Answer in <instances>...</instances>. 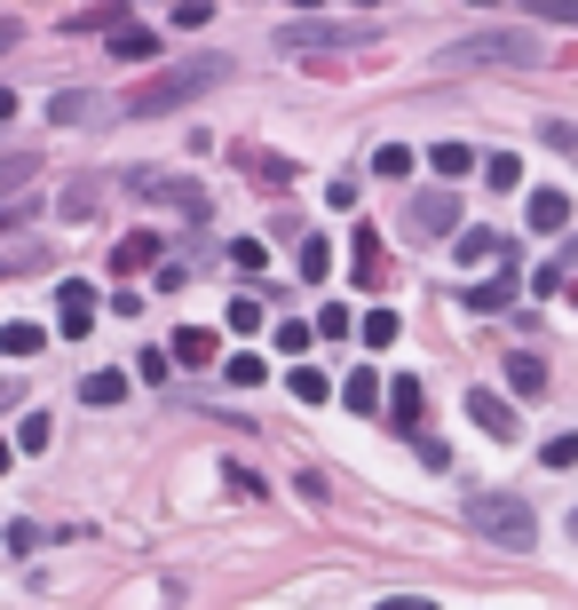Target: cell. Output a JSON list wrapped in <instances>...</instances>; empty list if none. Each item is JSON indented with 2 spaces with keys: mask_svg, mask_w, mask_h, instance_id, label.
Instances as JSON below:
<instances>
[{
  "mask_svg": "<svg viewBox=\"0 0 578 610\" xmlns=\"http://www.w3.org/2000/svg\"><path fill=\"white\" fill-rule=\"evenodd\" d=\"M467 421L484 436H499V445H516V404H507L499 389H467Z\"/></svg>",
  "mask_w": 578,
  "mask_h": 610,
  "instance_id": "30bf717a",
  "label": "cell"
},
{
  "mask_svg": "<svg viewBox=\"0 0 578 610\" xmlns=\"http://www.w3.org/2000/svg\"><path fill=\"white\" fill-rule=\"evenodd\" d=\"M112 104H104V95H88V88H72V95H56V104H48V119L56 127H88V119H104Z\"/></svg>",
  "mask_w": 578,
  "mask_h": 610,
  "instance_id": "5bb4252c",
  "label": "cell"
},
{
  "mask_svg": "<svg viewBox=\"0 0 578 610\" xmlns=\"http://www.w3.org/2000/svg\"><path fill=\"white\" fill-rule=\"evenodd\" d=\"M539 460H547V468H578V436H570V428L547 436V445H539Z\"/></svg>",
  "mask_w": 578,
  "mask_h": 610,
  "instance_id": "74e56055",
  "label": "cell"
},
{
  "mask_svg": "<svg viewBox=\"0 0 578 610\" xmlns=\"http://www.w3.org/2000/svg\"><path fill=\"white\" fill-rule=\"evenodd\" d=\"M207 16H215V0H175V24H183V32H198Z\"/></svg>",
  "mask_w": 578,
  "mask_h": 610,
  "instance_id": "60d3db41",
  "label": "cell"
},
{
  "mask_svg": "<svg viewBox=\"0 0 578 610\" xmlns=\"http://www.w3.org/2000/svg\"><path fill=\"white\" fill-rule=\"evenodd\" d=\"M317 333H325V342H349V333H357V310H342V301H325V310H317Z\"/></svg>",
  "mask_w": 578,
  "mask_h": 610,
  "instance_id": "d6a6232c",
  "label": "cell"
},
{
  "mask_svg": "<svg viewBox=\"0 0 578 610\" xmlns=\"http://www.w3.org/2000/svg\"><path fill=\"white\" fill-rule=\"evenodd\" d=\"M56 333H63V342H88V333H95V286L88 278L56 286Z\"/></svg>",
  "mask_w": 578,
  "mask_h": 610,
  "instance_id": "ba28073f",
  "label": "cell"
},
{
  "mask_svg": "<svg viewBox=\"0 0 578 610\" xmlns=\"http://www.w3.org/2000/svg\"><path fill=\"white\" fill-rule=\"evenodd\" d=\"M95 215V183H80V191H63V222H88Z\"/></svg>",
  "mask_w": 578,
  "mask_h": 610,
  "instance_id": "ab89813d",
  "label": "cell"
},
{
  "mask_svg": "<svg viewBox=\"0 0 578 610\" xmlns=\"http://www.w3.org/2000/svg\"><path fill=\"white\" fill-rule=\"evenodd\" d=\"M246 166L262 183H293V159H278V151H246Z\"/></svg>",
  "mask_w": 578,
  "mask_h": 610,
  "instance_id": "d590c367",
  "label": "cell"
},
{
  "mask_svg": "<svg viewBox=\"0 0 578 610\" xmlns=\"http://www.w3.org/2000/svg\"><path fill=\"white\" fill-rule=\"evenodd\" d=\"M396 333H404V318H396V310H365V318H357V342H365V349H389Z\"/></svg>",
  "mask_w": 578,
  "mask_h": 610,
  "instance_id": "603a6c76",
  "label": "cell"
},
{
  "mask_svg": "<svg viewBox=\"0 0 578 610\" xmlns=\"http://www.w3.org/2000/svg\"><path fill=\"white\" fill-rule=\"evenodd\" d=\"M365 48H381L372 16H293L278 32V56H365Z\"/></svg>",
  "mask_w": 578,
  "mask_h": 610,
  "instance_id": "3957f363",
  "label": "cell"
},
{
  "mask_svg": "<svg viewBox=\"0 0 578 610\" xmlns=\"http://www.w3.org/2000/svg\"><path fill=\"white\" fill-rule=\"evenodd\" d=\"M286 389H293L301 404H325V389H333V381H325L317 365H293V372H286Z\"/></svg>",
  "mask_w": 578,
  "mask_h": 610,
  "instance_id": "f546056e",
  "label": "cell"
},
{
  "mask_svg": "<svg viewBox=\"0 0 578 610\" xmlns=\"http://www.w3.org/2000/svg\"><path fill=\"white\" fill-rule=\"evenodd\" d=\"M404 230L413 239H460V191H413V207H404Z\"/></svg>",
  "mask_w": 578,
  "mask_h": 610,
  "instance_id": "5b68a950",
  "label": "cell"
},
{
  "mask_svg": "<svg viewBox=\"0 0 578 610\" xmlns=\"http://www.w3.org/2000/svg\"><path fill=\"white\" fill-rule=\"evenodd\" d=\"M119 396H127V372H112V365H95L88 381H80V404H95V413H112Z\"/></svg>",
  "mask_w": 578,
  "mask_h": 610,
  "instance_id": "2e32d148",
  "label": "cell"
},
{
  "mask_svg": "<svg viewBox=\"0 0 578 610\" xmlns=\"http://www.w3.org/2000/svg\"><path fill=\"white\" fill-rule=\"evenodd\" d=\"M222 254H230V269H238V278H262V262H269V246H262V239H230Z\"/></svg>",
  "mask_w": 578,
  "mask_h": 610,
  "instance_id": "f1b7e54d",
  "label": "cell"
},
{
  "mask_svg": "<svg viewBox=\"0 0 578 610\" xmlns=\"http://www.w3.org/2000/svg\"><path fill=\"white\" fill-rule=\"evenodd\" d=\"M460 523L475 531V539H492V548H507V555H523L531 539H539V516L523 499H507V492H475L467 507H460Z\"/></svg>",
  "mask_w": 578,
  "mask_h": 610,
  "instance_id": "277c9868",
  "label": "cell"
},
{
  "mask_svg": "<svg viewBox=\"0 0 578 610\" xmlns=\"http://www.w3.org/2000/svg\"><path fill=\"white\" fill-rule=\"evenodd\" d=\"M32 262H41V246H32L16 222H0V278H9V269H32Z\"/></svg>",
  "mask_w": 578,
  "mask_h": 610,
  "instance_id": "ffe728a7",
  "label": "cell"
},
{
  "mask_svg": "<svg viewBox=\"0 0 578 610\" xmlns=\"http://www.w3.org/2000/svg\"><path fill=\"white\" fill-rule=\"evenodd\" d=\"M460 301H467V310H516V269H507V278H492V286H467Z\"/></svg>",
  "mask_w": 578,
  "mask_h": 610,
  "instance_id": "cb8c5ba5",
  "label": "cell"
},
{
  "mask_svg": "<svg viewBox=\"0 0 578 610\" xmlns=\"http://www.w3.org/2000/svg\"><path fill=\"white\" fill-rule=\"evenodd\" d=\"M48 413H24V428H16V452H48Z\"/></svg>",
  "mask_w": 578,
  "mask_h": 610,
  "instance_id": "8d00e7d4",
  "label": "cell"
},
{
  "mask_svg": "<svg viewBox=\"0 0 578 610\" xmlns=\"http://www.w3.org/2000/svg\"><path fill=\"white\" fill-rule=\"evenodd\" d=\"M523 222L539 230V239H555V230L570 222V191H531V207H523Z\"/></svg>",
  "mask_w": 578,
  "mask_h": 610,
  "instance_id": "7c38bea8",
  "label": "cell"
},
{
  "mask_svg": "<svg viewBox=\"0 0 578 610\" xmlns=\"http://www.w3.org/2000/svg\"><path fill=\"white\" fill-rule=\"evenodd\" d=\"M357 9H381V0H357Z\"/></svg>",
  "mask_w": 578,
  "mask_h": 610,
  "instance_id": "681fc988",
  "label": "cell"
},
{
  "mask_svg": "<svg viewBox=\"0 0 578 610\" xmlns=\"http://www.w3.org/2000/svg\"><path fill=\"white\" fill-rule=\"evenodd\" d=\"M159 254H166V246L151 239V230H135V239H119V246H112V278H135V269H159Z\"/></svg>",
  "mask_w": 578,
  "mask_h": 610,
  "instance_id": "8fae6325",
  "label": "cell"
},
{
  "mask_svg": "<svg viewBox=\"0 0 578 610\" xmlns=\"http://www.w3.org/2000/svg\"><path fill=\"white\" fill-rule=\"evenodd\" d=\"M230 333H262V301H254V294L230 301Z\"/></svg>",
  "mask_w": 578,
  "mask_h": 610,
  "instance_id": "f35d334b",
  "label": "cell"
},
{
  "mask_svg": "<svg viewBox=\"0 0 578 610\" xmlns=\"http://www.w3.org/2000/svg\"><path fill=\"white\" fill-rule=\"evenodd\" d=\"M349 278H357L365 294L389 286V254H381V230H372V222H357V239H349Z\"/></svg>",
  "mask_w": 578,
  "mask_h": 610,
  "instance_id": "9c48e42d",
  "label": "cell"
},
{
  "mask_svg": "<svg viewBox=\"0 0 578 610\" xmlns=\"http://www.w3.org/2000/svg\"><path fill=\"white\" fill-rule=\"evenodd\" d=\"M428 166H436V175H444V183H460V175H475V166H484V159H475L467 143H436V151H428Z\"/></svg>",
  "mask_w": 578,
  "mask_h": 610,
  "instance_id": "7402d4cb",
  "label": "cell"
},
{
  "mask_svg": "<svg viewBox=\"0 0 578 610\" xmlns=\"http://www.w3.org/2000/svg\"><path fill=\"white\" fill-rule=\"evenodd\" d=\"M484 183H492V191H523V159H516V151H492V159H484Z\"/></svg>",
  "mask_w": 578,
  "mask_h": 610,
  "instance_id": "83f0119b",
  "label": "cell"
},
{
  "mask_svg": "<svg viewBox=\"0 0 578 610\" xmlns=\"http://www.w3.org/2000/svg\"><path fill=\"white\" fill-rule=\"evenodd\" d=\"M460 269H492V262H507V239L499 230H460V254H452Z\"/></svg>",
  "mask_w": 578,
  "mask_h": 610,
  "instance_id": "4fadbf2b",
  "label": "cell"
},
{
  "mask_svg": "<svg viewBox=\"0 0 578 610\" xmlns=\"http://www.w3.org/2000/svg\"><path fill=\"white\" fill-rule=\"evenodd\" d=\"M127 24V0H95V9L72 16V32H119Z\"/></svg>",
  "mask_w": 578,
  "mask_h": 610,
  "instance_id": "484cf974",
  "label": "cell"
},
{
  "mask_svg": "<svg viewBox=\"0 0 578 610\" xmlns=\"http://www.w3.org/2000/svg\"><path fill=\"white\" fill-rule=\"evenodd\" d=\"M523 16H539V24H578V0H516Z\"/></svg>",
  "mask_w": 578,
  "mask_h": 610,
  "instance_id": "1f68e13d",
  "label": "cell"
},
{
  "mask_svg": "<svg viewBox=\"0 0 578 610\" xmlns=\"http://www.w3.org/2000/svg\"><path fill=\"white\" fill-rule=\"evenodd\" d=\"M301 9H317V0H301Z\"/></svg>",
  "mask_w": 578,
  "mask_h": 610,
  "instance_id": "816d5d0a",
  "label": "cell"
},
{
  "mask_svg": "<svg viewBox=\"0 0 578 610\" xmlns=\"http://www.w3.org/2000/svg\"><path fill=\"white\" fill-rule=\"evenodd\" d=\"M230 80V56H198V64H166V72H151L143 88H127L119 95V112L127 119H166V112H183V104H198L207 88H222Z\"/></svg>",
  "mask_w": 578,
  "mask_h": 610,
  "instance_id": "6da1fadb",
  "label": "cell"
},
{
  "mask_svg": "<svg viewBox=\"0 0 578 610\" xmlns=\"http://www.w3.org/2000/svg\"><path fill=\"white\" fill-rule=\"evenodd\" d=\"M301 278H310V286L333 278V246H325V239H301Z\"/></svg>",
  "mask_w": 578,
  "mask_h": 610,
  "instance_id": "4dcf8cb0",
  "label": "cell"
},
{
  "mask_svg": "<svg viewBox=\"0 0 578 610\" xmlns=\"http://www.w3.org/2000/svg\"><path fill=\"white\" fill-rule=\"evenodd\" d=\"M166 349H175V365H190V372H207V365L222 357L207 325H183V333H175V342H166Z\"/></svg>",
  "mask_w": 578,
  "mask_h": 610,
  "instance_id": "9a60e30c",
  "label": "cell"
},
{
  "mask_svg": "<svg viewBox=\"0 0 578 610\" xmlns=\"http://www.w3.org/2000/svg\"><path fill=\"white\" fill-rule=\"evenodd\" d=\"M166 365H175V349H143V357H135V372H143V381H166Z\"/></svg>",
  "mask_w": 578,
  "mask_h": 610,
  "instance_id": "b9f144b4",
  "label": "cell"
},
{
  "mask_svg": "<svg viewBox=\"0 0 578 610\" xmlns=\"http://www.w3.org/2000/svg\"><path fill=\"white\" fill-rule=\"evenodd\" d=\"M475 9H499V0H475Z\"/></svg>",
  "mask_w": 578,
  "mask_h": 610,
  "instance_id": "f907efd6",
  "label": "cell"
},
{
  "mask_svg": "<svg viewBox=\"0 0 578 610\" xmlns=\"http://www.w3.org/2000/svg\"><path fill=\"white\" fill-rule=\"evenodd\" d=\"M420 404H428L420 381H396V389H389V421H396L404 436H420Z\"/></svg>",
  "mask_w": 578,
  "mask_h": 610,
  "instance_id": "d6986e66",
  "label": "cell"
},
{
  "mask_svg": "<svg viewBox=\"0 0 578 610\" xmlns=\"http://www.w3.org/2000/svg\"><path fill=\"white\" fill-rule=\"evenodd\" d=\"M135 198H151V207H175V215H190V222H207V215H215L198 183H183V175H159V166H143V175H135Z\"/></svg>",
  "mask_w": 578,
  "mask_h": 610,
  "instance_id": "8992f818",
  "label": "cell"
},
{
  "mask_svg": "<svg viewBox=\"0 0 578 610\" xmlns=\"http://www.w3.org/2000/svg\"><path fill=\"white\" fill-rule=\"evenodd\" d=\"M310 333H317V318H286L278 333H269V342H278L286 357H301V349H310Z\"/></svg>",
  "mask_w": 578,
  "mask_h": 610,
  "instance_id": "836d02e7",
  "label": "cell"
},
{
  "mask_svg": "<svg viewBox=\"0 0 578 610\" xmlns=\"http://www.w3.org/2000/svg\"><path fill=\"white\" fill-rule=\"evenodd\" d=\"M112 56H119V64H151V56H159V32H151V24H119V32H112Z\"/></svg>",
  "mask_w": 578,
  "mask_h": 610,
  "instance_id": "ac0fdd59",
  "label": "cell"
},
{
  "mask_svg": "<svg viewBox=\"0 0 578 610\" xmlns=\"http://www.w3.org/2000/svg\"><path fill=\"white\" fill-rule=\"evenodd\" d=\"M547 151H563V159L578 151V127H570V119H547Z\"/></svg>",
  "mask_w": 578,
  "mask_h": 610,
  "instance_id": "7bdbcfd3",
  "label": "cell"
},
{
  "mask_svg": "<svg viewBox=\"0 0 578 610\" xmlns=\"http://www.w3.org/2000/svg\"><path fill=\"white\" fill-rule=\"evenodd\" d=\"M342 404H349V413H381V372H349Z\"/></svg>",
  "mask_w": 578,
  "mask_h": 610,
  "instance_id": "d4e9b609",
  "label": "cell"
},
{
  "mask_svg": "<svg viewBox=\"0 0 578 610\" xmlns=\"http://www.w3.org/2000/svg\"><path fill=\"white\" fill-rule=\"evenodd\" d=\"M507 381H516V404H539V396L555 389V381H547V365H539V357H507Z\"/></svg>",
  "mask_w": 578,
  "mask_h": 610,
  "instance_id": "e0dca14e",
  "label": "cell"
},
{
  "mask_svg": "<svg viewBox=\"0 0 578 610\" xmlns=\"http://www.w3.org/2000/svg\"><path fill=\"white\" fill-rule=\"evenodd\" d=\"M222 381H230V389H262L269 372H262V357H230V365H222Z\"/></svg>",
  "mask_w": 578,
  "mask_h": 610,
  "instance_id": "e575fe53",
  "label": "cell"
},
{
  "mask_svg": "<svg viewBox=\"0 0 578 610\" xmlns=\"http://www.w3.org/2000/svg\"><path fill=\"white\" fill-rule=\"evenodd\" d=\"M9 452H16V445H0V468H9Z\"/></svg>",
  "mask_w": 578,
  "mask_h": 610,
  "instance_id": "bcb514c9",
  "label": "cell"
},
{
  "mask_svg": "<svg viewBox=\"0 0 578 610\" xmlns=\"http://www.w3.org/2000/svg\"><path fill=\"white\" fill-rule=\"evenodd\" d=\"M570 539H578V507H570Z\"/></svg>",
  "mask_w": 578,
  "mask_h": 610,
  "instance_id": "c3c4849f",
  "label": "cell"
},
{
  "mask_svg": "<svg viewBox=\"0 0 578 610\" xmlns=\"http://www.w3.org/2000/svg\"><path fill=\"white\" fill-rule=\"evenodd\" d=\"M372 610H436V602H428V595H381Z\"/></svg>",
  "mask_w": 578,
  "mask_h": 610,
  "instance_id": "ee69618b",
  "label": "cell"
},
{
  "mask_svg": "<svg viewBox=\"0 0 578 610\" xmlns=\"http://www.w3.org/2000/svg\"><path fill=\"white\" fill-rule=\"evenodd\" d=\"M16 41H24V24H16V16H0V56H9Z\"/></svg>",
  "mask_w": 578,
  "mask_h": 610,
  "instance_id": "f6af8a7d",
  "label": "cell"
},
{
  "mask_svg": "<svg viewBox=\"0 0 578 610\" xmlns=\"http://www.w3.org/2000/svg\"><path fill=\"white\" fill-rule=\"evenodd\" d=\"M32 183H41V159H32V151H9V159H0V222H24L32 207H41Z\"/></svg>",
  "mask_w": 578,
  "mask_h": 610,
  "instance_id": "52a82bcc",
  "label": "cell"
},
{
  "mask_svg": "<svg viewBox=\"0 0 578 610\" xmlns=\"http://www.w3.org/2000/svg\"><path fill=\"white\" fill-rule=\"evenodd\" d=\"M570 301H578V269H570Z\"/></svg>",
  "mask_w": 578,
  "mask_h": 610,
  "instance_id": "7dc6e473",
  "label": "cell"
},
{
  "mask_svg": "<svg viewBox=\"0 0 578 610\" xmlns=\"http://www.w3.org/2000/svg\"><path fill=\"white\" fill-rule=\"evenodd\" d=\"M413 166H420V151H413V143H381V151H372V175H381V183H404Z\"/></svg>",
  "mask_w": 578,
  "mask_h": 610,
  "instance_id": "44dd1931",
  "label": "cell"
},
{
  "mask_svg": "<svg viewBox=\"0 0 578 610\" xmlns=\"http://www.w3.org/2000/svg\"><path fill=\"white\" fill-rule=\"evenodd\" d=\"M436 64H452V72H523V64H547V56H539L531 24H499V32H467V41H452Z\"/></svg>",
  "mask_w": 578,
  "mask_h": 610,
  "instance_id": "7a4b0ae2",
  "label": "cell"
},
{
  "mask_svg": "<svg viewBox=\"0 0 578 610\" xmlns=\"http://www.w3.org/2000/svg\"><path fill=\"white\" fill-rule=\"evenodd\" d=\"M41 349H48L41 325H0V357H41Z\"/></svg>",
  "mask_w": 578,
  "mask_h": 610,
  "instance_id": "4316f807",
  "label": "cell"
}]
</instances>
